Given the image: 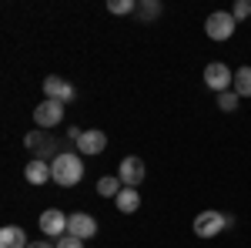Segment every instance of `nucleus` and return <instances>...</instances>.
<instances>
[{
  "instance_id": "423d86ee",
  "label": "nucleus",
  "mask_w": 251,
  "mask_h": 248,
  "mask_svg": "<svg viewBox=\"0 0 251 248\" xmlns=\"http://www.w3.org/2000/svg\"><path fill=\"white\" fill-rule=\"evenodd\" d=\"M67 218L71 215H64V211H57V208H47L44 215H40V231H44V238H64L67 235Z\"/></svg>"
},
{
  "instance_id": "6e6552de",
  "label": "nucleus",
  "mask_w": 251,
  "mask_h": 248,
  "mask_svg": "<svg viewBox=\"0 0 251 248\" xmlns=\"http://www.w3.org/2000/svg\"><path fill=\"white\" fill-rule=\"evenodd\" d=\"M44 97H47V101H60V104H71V101L77 97V91H74V84H67L64 77L50 74L44 81Z\"/></svg>"
},
{
  "instance_id": "7ed1b4c3",
  "label": "nucleus",
  "mask_w": 251,
  "mask_h": 248,
  "mask_svg": "<svg viewBox=\"0 0 251 248\" xmlns=\"http://www.w3.org/2000/svg\"><path fill=\"white\" fill-rule=\"evenodd\" d=\"M204 84H208V91H214V94L231 91V84H234L231 67H228V64H221V60H211V64L204 67Z\"/></svg>"
},
{
  "instance_id": "aec40b11",
  "label": "nucleus",
  "mask_w": 251,
  "mask_h": 248,
  "mask_svg": "<svg viewBox=\"0 0 251 248\" xmlns=\"http://www.w3.org/2000/svg\"><path fill=\"white\" fill-rule=\"evenodd\" d=\"M231 17H234V20H245V17H251V0H234Z\"/></svg>"
},
{
  "instance_id": "f03ea898",
  "label": "nucleus",
  "mask_w": 251,
  "mask_h": 248,
  "mask_svg": "<svg viewBox=\"0 0 251 248\" xmlns=\"http://www.w3.org/2000/svg\"><path fill=\"white\" fill-rule=\"evenodd\" d=\"M234 218L231 215H221V211H201L198 218H194V235L198 238H214V235H221L225 228H231Z\"/></svg>"
},
{
  "instance_id": "f3484780",
  "label": "nucleus",
  "mask_w": 251,
  "mask_h": 248,
  "mask_svg": "<svg viewBox=\"0 0 251 248\" xmlns=\"http://www.w3.org/2000/svg\"><path fill=\"white\" fill-rule=\"evenodd\" d=\"M238 101H241V97L234 94V91H225V94H218V108H221L225 114H231V111H238Z\"/></svg>"
},
{
  "instance_id": "dca6fc26",
  "label": "nucleus",
  "mask_w": 251,
  "mask_h": 248,
  "mask_svg": "<svg viewBox=\"0 0 251 248\" xmlns=\"http://www.w3.org/2000/svg\"><path fill=\"white\" fill-rule=\"evenodd\" d=\"M121 188H124V185H121V178H117V174H107V178H100V181H97V194H100V198H117Z\"/></svg>"
},
{
  "instance_id": "20e7f679",
  "label": "nucleus",
  "mask_w": 251,
  "mask_h": 248,
  "mask_svg": "<svg viewBox=\"0 0 251 248\" xmlns=\"http://www.w3.org/2000/svg\"><path fill=\"white\" fill-rule=\"evenodd\" d=\"M234 27H238V20L231 17V10H214L204 20V30H208L211 40H228L234 34Z\"/></svg>"
},
{
  "instance_id": "1a4fd4ad",
  "label": "nucleus",
  "mask_w": 251,
  "mask_h": 248,
  "mask_svg": "<svg viewBox=\"0 0 251 248\" xmlns=\"http://www.w3.org/2000/svg\"><path fill=\"white\" fill-rule=\"evenodd\" d=\"M24 144L34 151V158H37V161H47V158L54 161V158H57V144H54V138H47L44 131L27 134V138H24Z\"/></svg>"
},
{
  "instance_id": "412c9836",
  "label": "nucleus",
  "mask_w": 251,
  "mask_h": 248,
  "mask_svg": "<svg viewBox=\"0 0 251 248\" xmlns=\"http://www.w3.org/2000/svg\"><path fill=\"white\" fill-rule=\"evenodd\" d=\"M54 245H57V248H84V242H80V238H74V235H64V238H57Z\"/></svg>"
},
{
  "instance_id": "f8f14e48",
  "label": "nucleus",
  "mask_w": 251,
  "mask_h": 248,
  "mask_svg": "<svg viewBox=\"0 0 251 248\" xmlns=\"http://www.w3.org/2000/svg\"><path fill=\"white\" fill-rule=\"evenodd\" d=\"M24 178L30 181V185H47V181H54V174H50V165L47 161H27V168H24Z\"/></svg>"
},
{
  "instance_id": "6ab92c4d",
  "label": "nucleus",
  "mask_w": 251,
  "mask_h": 248,
  "mask_svg": "<svg viewBox=\"0 0 251 248\" xmlns=\"http://www.w3.org/2000/svg\"><path fill=\"white\" fill-rule=\"evenodd\" d=\"M107 10H111V14H131V10H137V3L134 0H111Z\"/></svg>"
},
{
  "instance_id": "4468645a",
  "label": "nucleus",
  "mask_w": 251,
  "mask_h": 248,
  "mask_svg": "<svg viewBox=\"0 0 251 248\" xmlns=\"http://www.w3.org/2000/svg\"><path fill=\"white\" fill-rule=\"evenodd\" d=\"M117 208L124 211V215H131V211L141 208V194H137V188H121V194L114 198Z\"/></svg>"
},
{
  "instance_id": "9b49d317",
  "label": "nucleus",
  "mask_w": 251,
  "mask_h": 248,
  "mask_svg": "<svg viewBox=\"0 0 251 248\" xmlns=\"http://www.w3.org/2000/svg\"><path fill=\"white\" fill-rule=\"evenodd\" d=\"M107 148V134L104 131H84L77 141V151L80 154H100Z\"/></svg>"
},
{
  "instance_id": "4be33fe9",
  "label": "nucleus",
  "mask_w": 251,
  "mask_h": 248,
  "mask_svg": "<svg viewBox=\"0 0 251 248\" xmlns=\"http://www.w3.org/2000/svg\"><path fill=\"white\" fill-rule=\"evenodd\" d=\"M27 248H57V245H54V242H47V238H44V242H30V245H27Z\"/></svg>"
},
{
  "instance_id": "a211bd4d",
  "label": "nucleus",
  "mask_w": 251,
  "mask_h": 248,
  "mask_svg": "<svg viewBox=\"0 0 251 248\" xmlns=\"http://www.w3.org/2000/svg\"><path fill=\"white\" fill-rule=\"evenodd\" d=\"M137 14L144 20H154V17H161V3L157 0H144V3H137Z\"/></svg>"
},
{
  "instance_id": "2eb2a0df",
  "label": "nucleus",
  "mask_w": 251,
  "mask_h": 248,
  "mask_svg": "<svg viewBox=\"0 0 251 248\" xmlns=\"http://www.w3.org/2000/svg\"><path fill=\"white\" fill-rule=\"evenodd\" d=\"M231 91H234L238 97H251V67H238V71H234Z\"/></svg>"
},
{
  "instance_id": "0eeeda50",
  "label": "nucleus",
  "mask_w": 251,
  "mask_h": 248,
  "mask_svg": "<svg viewBox=\"0 0 251 248\" xmlns=\"http://www.w3.org/2000/svg\"><path fill=\"white\" fill-rule=\"evenodd\" d=\"M117 178H121L124 188H137V185L144 181V161H141L137 154H127V158L121 161V168H117Z\"/></svg>"
},
{
  "instance_id": "39448f33",
  "label": "nucleus",
  "mask_w": 251,
  "mask_h": 248,
  "mask_svg": "<svg viewBox=\"0 0 251 248\" xmlns=\"http://www.w3.org/2000/svg\"><path fill=\"white\" fill-rule=\"evenodd\" d=\"M34 121H37V128H47V131H50V128H57L60 121H64V104L44 97L37 108H34Z\"/></svg>"
},
{
  "instance_id": "9d476101",
  "label": "nucleus",
  "mask_w": 251,
  "mask_h": 248,
  "mask_svg": "<svg viewBox=\"0 0 251 248\" xmlns=\"http://www.w3.org/2000/svg\"><path fill=\"white\" fill-rule=\"evenodd\" d=\"M67 235H74L80 242H87V238H94L97 235V221L91 215H84V211H74L71 218H67Z\"/></svg>"
},
{
  "instance_id": "ddd939ff",
  "label": "nucleus",
  "mask_w": 251,
  "mask_h": 248,
  "mask_svg": "<svg viewBox=\"0 0 251 248\" xmlns=\"http://www.w3.org/2000/svg\"><path fill=\"white\" fill-rule=\"evenodd\" d=\"M27 245L30 242H27V235H24L20 225H7L0 231V248H27Z\"/></svg>"
},
{
  "instance_id": "f257e3e1",
  "label": "nucleus",
  "mask_w": 251,
  "mask_h": 248,
  "mask_svg": "<svg viewBox=\"0 0 251 248\" xmlns=\"http://www.w3.org/2000/svg\"><path fill=\"white\" fill-rule=\"evenodd\" d=\"M50 174H54V185H60V188L80 185V178H84V161H80V154H71V151L57 154V158L50 161Z\"/></svg>"
}]
</instances>
